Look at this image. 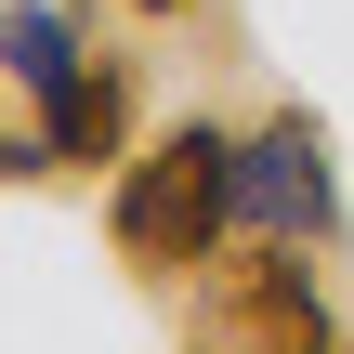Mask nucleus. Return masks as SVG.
Segmentation results:
<instances>
[{"label": "nucleus", "instance_id": "nucleus-1", "mask_svg": "<svg viewBox=\"0 0 354 354\" xmlns=\"http://www.w3.org/2000/svg\"><path fill=\"white\" fill-rule=\"evenodd\" d=\"M236 236V131L223 118H171L145 158H118L105 184V250L145 276V289H184L197 263H223Z\"/></svg>", "mask_w": 354, "mask_h": 354}, {"label": "nucleus", "instance_id": "nucleus-2", "mask_svg": "<svg viewBox=\"0 0 354 354\" xmlns=\"http://www.w3.org/2000/svg\"><path fill=\"white\" fill-rule=\"evenodd\" d=\"M0 66H13V92H26V118L53 131V158L66 171H92V158H118V131H131V79L79 39V13L66 0H13L0 13Z\"/></svg>", "mask_w": 354, "mask_h": 354}, {"label": "nucleus", "instance_id": "nucleus-3", "mask_svg": "<svg viewBox=\"0 0 354 354\" xmlns=\"http://www.w3.org/2000/svg\"><path fill=\"white\" fill-rule=\"evenodd\" d=\"M236 223L250 236H302V250H342V184H328V131L289 105L263 131H236Z\"/></svg>", "mask_w": 354, "mask_h": 354}, {"label": "nucleus", "instance_id": "nucleus-4", "mask_svg": "<svg viewBox=\"0 0 354 354\" xmlns=\"http://www.w3.org/2000/svg\"><path fill=\"white\" fill-rule=\"evenodd\" d=\"M342 328L328 315V289H315V263H302V236H263L250 263H223V289L197 302V342H276V354H315Z\"/></svg>", "mask_w": 354, "mask_h": 354}, {"label": "nucleus", "instance_id": "nucleus-5", "mask_svg": "<svg viewBox=\"0 0 354 354\" xmlns=\"http://www.w3.org/2000/svg\"><path fill=\"white\" fill-rule=\"evenodd\" d=\"M131 13H158V26H171V13H197V0H131Z\"/></svg>", "mask_w": 354, "mask_h": 354}]
</instances>
